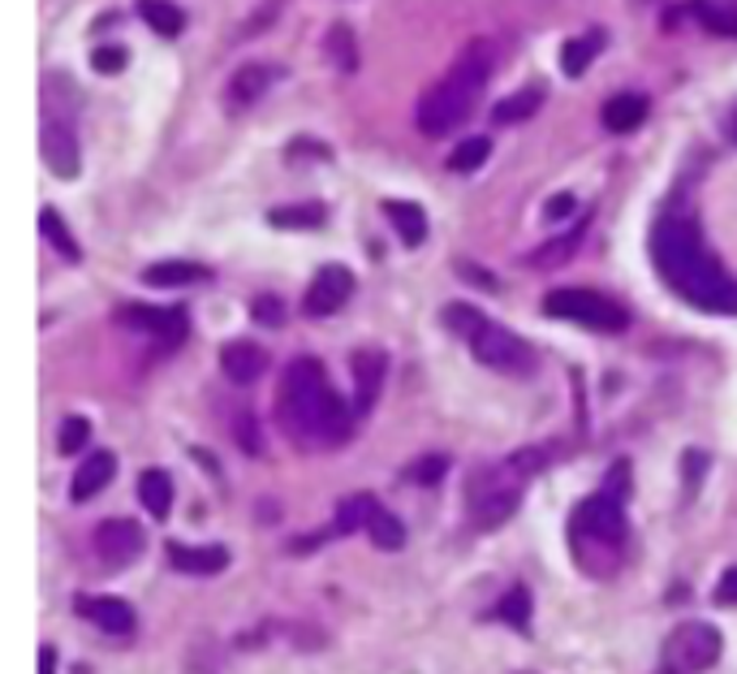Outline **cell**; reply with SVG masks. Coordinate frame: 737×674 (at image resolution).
Listing matches in <instances>:
<instances>
[{
    "mask_svg": "<svg viewBox=\"0 0 737 674\" xmlns=\"http://www.w3.org/2000/svg\"><path fill=\"white\" fill-rule=\"evenodd\" d=\"M651 256H655L660 277L673 286V295H682L694 308L716 311V315H737V281L703 247L694 221L664 216L651 234Z\"/></svg>",
    "mask_w": 737,
    "mask_h": 674,
    "instance_id": "cell-1",
    "label": "cell"
},
{
    "mask_svg": "<svg viewBox=\"0 0 737 674\" xmlns=\"http://www.w3.org/2000/svg\"><path fill=\"white\" fill-rule=\"evenodd\" d=\"M281 424L294 441H345L354 432V415L358 407H345L342 398L333 394L328 385V372L324 363L311 360V355H297L290 367H285V381H281Z\"/></svg>",
    "mask_w": 737,
    "mask_h": 674,
    "instance_id": "cell-2",
    "label": "cell"
},
{
    "mask_svg": "<svg viewBox=\"0 0 737 674\" xmlns=\"http://www.w3.org/2000/svg\"><path fill=\"white\" fill-rule=\"evenodd\" d=\"M488 78H491V44L488 40H470L466 52L453 61V69L444 74L441 83H432V87L423 92V100L414 108L419 130L432 135V139L457 130V126L470 117L475 100L484 96Z\"/></svg>",
    "mask_w": 737,
    "mask_h": 674,
    "instance_id": "cell-3",
    "label": "cell"
},
{
    "mask_svg": "<svg viewBox=\"0 0 737 674\" xmlns=\"http://www.w3.org/2000/svg\"><path fill=\"white\" fill-rule=\"evenodd\" d=\"M543 311L556 315V320H574V324H587L595 333H621L630 324V315L621 303L595 295V290H583V286H565V290H552L543 299Z\"/></svg>",
    "mask_w": 737,
    "mask_h": 674,
    "instance_id": "cell-4",
    "label": "cell"
},
{
    "mask_svg": "<svg viewBox=\"0 0 737 674\" xmlns=\"http://www.w3.org/2000/svg\"><path fill=\"white\" fill-rule=\"evenodd\" d=\"M720 631L712 622H682L664 640V674H703L720 662Z\"/></svg>",
    "mask_w": 737,
    "mask_h": 674,
    "instance_id": "cell-5",
    "label": "cell"
},
{
    "mask_svg": "<svg viewBox=\"0 0 737 674\" xmlns=\"http://www.w3.org/2000/svg\"><path fill=\"white\" fill-rule=\"evenodd\" d=\"M470 355L491 367V372H509V376H527V372H535V351H531V342H522L518 333H509V329H500V324H491L484 320L470 338Z\"/></svg>",
    "mask_w": 737,
    "mask_h": 674,
    "instance_id": "cell-6",
    "label": "cell"
},
{
    "mask_svg": "<svg viewBox=\"0 0 737 674\" xmlns=\"http://www.w3.org/2000/svg\"><path fill=\"white\" fill-rule=\"evenodd\" d=\"M574 532H587V541H599L608 549H617L626 541V511L613 493H599V498H587L578 511H574Z\"/></svg>",
    "mask_w": 737,
    "mask_h": 674,
    "instance_id": "cell-7",
    "label": "cell"
},
{
    "mask_svg": "<svg viewBox=\"0 0 737 674\" xmlns=\"http://www.w3.org/2000/svg\"><path fill=\"white\" fill-rule=\"evenodd\" d=\"M354 295V272L345 264H324L302 299V311L306 315H333L337 308H345V299Z\"/></svg>",
    "mask_w": 737,
    "mask_h": 674,
    "instance_id": "cell-8",
    "label": "cell"
},
{
    "mask_svg": "<svg viewBox=\"0 0 737 674\" xmlns=\"http://www.w3.org/2000/svg\"><path fill=\"white\" fill-rule=\"evenodd\" d=\"M96 549L108 567H126L143 554V527L134 518H104L96 527Z\"/></svg>",
    "mask_w": 737,
    "mask_h": 674,
    "instance_id": "cell-9",
    "label": "cell"
},
{
    "mask_svg": "<svg viewBox=\"0 0 737 674\" xmlns=\"http://www.w3.org/2000/svg\"><path fill=\"white\" fill-rule=\"evenodd\" d=\"M121 315V324H130V329H143V333H155L160 342H182L186 338V329H191V320H186V311L182 308H148V303H126V308L117 311Z\"/></svg>",
    "mask_w": 737,
    "mask_h": 674,
    "instance_id": "cell-10",
    "label": "cell"
},
{
    "mask_svg": "<svg viewBox=\"0 0 737 674\" xmlns=\"http://www.w3.org/2000/svg\"><path fill=\"white\" fill-rule=\"evenodd\" d=\"M169 567L182 570V575H220L229 567V549L225 545H182V541H169Z\"/></svg>",
    "mask_w": 737,
    "mask_h": 674,
    "instance_id": "cell-11",
    "label": "cell"
},
{
    "mask_svg": "<svg viewBox=\"0 0 737 674\" xmlns=\"http://www.w3.org/2000/svg\"><path fill=\"white\" fill-rule=\"evenodd\" d=\"M78 614L99 631H108V635H130L134 622H139L121 597H78Z\"/></svg>",
    "mask_w": 737,
    "mask_h": 674,
    "instance_id": "cell-12",
    "label": "cell"
},
{
    "mask_svg": "<svg viewBox=\"0 0 737 674\" xmlns=\"http://www.w3.org/2000/svg\"><path fill=\"white\" fill-rule=\"evenodd\" d=\"M44 164L56 178H78L83 160H78V139H74L69 126H61V121L44 126Z\"/></svg>",
    "mask_w": 737,
    "mask_h": 674,
    "instance_id": "cell-13",
    "label": "cell"
},
{
    "mask_svg": "<svg viewBox=\"0 0 737 674\" xmlns=\"http://www.w3.org/2000/svg\"><path fill=\"white\" fill-rule=\"evenodd\" d=\"M272 83H277V69H272V65H263V61H250V65H242V69L229 78L225 104H229L234 113H238V108H250V104L259 100Z\"/></svg>",
    "mask_w": 737,
    "mask_h": 674,
    "instance_id": "cell-14",
    "label": "cell"
},
{
    "mask_svg": "<svg viewBox=\"0 0 737 674\" xmlns=\"http://www.w3.org/2000/svg\"><path fill=\"white\" fill-rule=\"evenodd\" d=\"M220 367H225L229 381L250 385V381H259L268 372V351L254 346V342H225L220 346Z\"/></svg>",
    "mask_w": 737,
    "mask_h": 674,
    "instance_id": "cell-15",
    "label": "cell"
},
{
    "mask_svg": "<svg viewBox=\"0 0 737 674\" xmlns=\"http://www.w3.org/2000/svg\"><path fill=\"white\" fill-rule=\"evenodd\" d=\"M380 381H384V355L380 351H358L354 355V407L358 415L371 411V403L380 398Z\"/></svg>",
    "mask_w": 737,
    "mask_h": 674,
    "instance_id": "cell-16",
    "label": "cell"
},
{
    "mask_svg": "<svg viewBox=\"0 0 737 674\" xmlns=\"http://www.w3.org/2000/svg\"><path fill=\"white\" fill-rule=\"evenodd\" d=\"M117 475V459L108 454V450H96L87 463L78 467V475H74V484H69V493H74V502H91L96 493L108 489V480Z\"/></svg>",
    "mask_w": 737,
    "mask_h": 674,
    "instance_id": "cell-17",
    "label": "cell"
},
{
    "mask_svg": "<svg viewBox=\"0 0 737 674\" xmlns=\"http://www.w3.org/2000/svg\"><path fill=\"white\" fill-rule=\"evenodd\" d=\"M647 113H651L647 96L621 92V96H613V100L604 104V126H608L613 135H630V130H639L642 121H647Z\"/></svg>",
    "mask_w": 737,
    "mask_h": 674,
    "instance_id": "cell-18",
    "label": "cell"
},
{
    "mask_svg": "<svg viewBox=\"0 0 737 674\" xmlns=\"http://www.w3.org/2000/svg\"><path fill=\"white\" fill-rule=\"evenodd\" d=\"M384 216L393 221V229L401 234L405 247H419L427 238V212L419 204H405V200H384Z\"/></svg>",
    "mask_w": 737,
    "mask_h": 674,
    "instance_id": "cell-19",
    "label": "cell"
},
{
    "mask_svg": "<svg viewBox=\"0 0 737 674\" xmlns=\"http://www.w3.org/2000/svg\"><path fill=\"white\" fill-rule=\"evenodd\" d=\"M139 502L148 506L151 518H169V511H173V480H169V471L148 467L139 475Z\"/></svg>",
    "mask_w": 737,
    "mask_h": 674,
    "instance_id": "cell-20",
    "label": "cell"
},
{
    "mask_svg": "<svg viewBox=\"0 0 737 674\" xmlns=\"http://www.w3.org/2000/svg\"><path fill=\"white\" fill-rule=\"evenodd\" d=\"M212 272L203 268V264H191V259H164V264H151L148 272H143V281L148 286H195V281H207Z\"/></svg>",
    "mask_w": 737,
    "mask_h": 674,
    "instance_id": "cell-21",
    "label": "cell"
},
{
    "mask_svg": "<svg viewBox=\"0 0 737 674\" xmlns=\"http://www.w3.org/2000/svg\"><path fill=\"white\" fill-rule=\"evenodd\" d=\"M139 18L148 22L155 35H164V40L182 35V26H186V13L173 0H139Z\"/></svg>",
    "mask_w": 737,
    "mask_h": 674,
    "instance_id": "cell-22",
    "label": "cell"
},
{
    "mask_svg": "<svg viewBox=\"0 0 737 674\" xmlns=\"http://www.w3.org/2000/svg\"><path fill=\"white\" fill-rule=\"evenodd\" d=\"M367 536H371L376 549H384V554L405 549V527H401V518H397L393 511H384V506H376V515L367 523Z\"/></svg>",
    "mask_w": 737,
    "mask_h": 674,
    "instance_id": "cell-23",
    "label": "cell"
},
{
    "mask_svg": "<svg viewBox=\"0 0 737 674\" xmlns=\"http://www.w3.org/2000/svg\"><path fill=\"white\" fill-rule=\"evenodd\" d=\"M496 619L505 622V627H513V631H531V592L522 588V584H513L505 597H500V606H496Z\"/></svg>",
    "mask_w": 737,
    "mask_h": 674,
    "instance_id": "cell-24",
    "label": "cell"
},
{
    "mask_svg": "<svg viewBox=\"0 0 737 674\" xmlns=\"http://www.w3.org/2000/svg\"><path fill=\"white\" fill-rule=\"evenodd\" d=\"M518 502H522V493L518 489H488V498L484 502H475V515H479V527H500L505 518L518 511Z\"/></svg>",
    "mask_w": 737,
    "mask_h": 674,
    "instance_id": "cell-25",
    "label": "cell"
},
{
    "mask_svg": "<svg viewBox=\"0 0 737 674\" xmlns=\"http://www.w3.org/2000/svg\"><path fill=\"white\" fill-rule=\"evenodd\" d=\"M268 225L277 229H319L324 225V204H294V207H272Z\"/></svg>",
    "mask_w": 737,
    "mask_h": 674,
    "instance_id": "cell-26",
    "label": "cell"
},
{
    "mask_svg": "<svg viewBox=\"0 0 737 674\" xmlns=\"http://www.w3.org/2000/svg\"><path fill=\"white\" fill-rule=\"evenodd\" d=\"M599 40H604V31H595V35H578V40H570L565 52H561V69L570 74V78H578V74H587V65L595 61V52H599Z\"/></svg>",
    "mask_w": 737,
    "mask_h": 674,
    "instance_id": "cell-27",
    "label": "cell"
},
{
    "mask_svg": "<svg viewBox=\"0 0 737 674\" xmlns=\"http://www.w3.org/2000/svg\"><path fill=\"white\" fill-rule=\"evenodd\" d=\"M694 13H698V22H703L712 35H729V40H737V9L734 4L698 0V4H694Z\"/></svg>",
    "mask_w": 737,
    "mask_h": 674,
    "instance_id": "cell-28",
    "label": "cell"
},
{
    "mask_svg": "<svg viewBox=\"0 0 737 674\" xmlns=\"http://www.w3.org/2000/svg\"><path fill=\"white\" fill-rule=\"evenodd\" d=\"M376 515V498H367V493H354V498H345L342 506H337V532L349 536V532H358V527H367Z\"/></svg>",
    "mask_w": 737,
    "mask_h": 674,
    "instance_id": "cell-29",
    "label": "cell"
},
{
    "mask_svg": "<svg viewBox=\"0 0 737 674\" xmlns=\"http://www.w3.org/2000/svg\"><path fill=\"white\" fill-rule=\"evenodd\" d=\"M583 234H587V221H583L578 229H570L565 238H556V243H543L540 252L531 256V264H535V268H556V264H565V259H570V256H574V252H578Z\"/></svg>",
    "mask_w": 737,
    "mask_h": 674,
    "instance_id": "cell-30",
    "label": "cell"
},
{
    "mask_svg": "<svg viewBox=\"0 0 737 674\" xmlns=\"http://www.w3.org/2000/svg\"><path fill=\"white\" fill-rule=\"evenodd\" d=\"M488 156H491V143L484 135H475V139H466V143H457V148L448 152V169H453V173H475V169H484Z\"/></svg>",
    "mask_w": 737,
    "mask_h": 674,
    "instance_id": "cell-31",
    "label": "cell"
},
{
    "mask_svg": "<svg viewBox=\"0 0 737 674\" xmlns=\"http://www.w3.org/2000/svg\"><path fill=\"white\" fill-rule=\"evenodd\" d=\"M328 56H333V65L342 69V74H354L358 69V49H354V31L345 26V22H337L333 31H328Z\"/></svg>",
    "mask_w": 737,
    "mask_h": 674,
    "instance_id": "cell-32",
    "label": "cell"
},
{
    "mask_svg": "<svg viewBox=\"0 0 737 674\" xmlns=\"http://www.w3.org/2000/svg\"><path fill=\"white\" fill-rule=\"evenodd\" d=\"M540 104H543L540 87H527V92H518V96H509V100L496 104V121H500V126H509V121H527Z\"/></svg>",
    "mask_w": 737,
    "mask_h": 674,
    "instance_id": "cell-33",
    "label": "cell"
},
{
    "mask_svg": "<svg viewBox=\"0 0 737 674\" xmlns=\"http://www.w3.org/2000/svg\"><path fill=\"white\" fill-rule=\"evenodd\" d=\"M40 229H44V238H48L52 247H56L65 259L83 256V252H78V243H74V234H69V229H65V221L56 216V207H44V212H40Z\"/></svg>",
    "mask_w": 737,
    "mask_h": 674,
    "instance_id": "cell-34",
    "label": "cell"
},
{
    "mask_svg": "<svg viewBox=\"0 0 737 674\" xmlns=\"http://www.w3.org/2000/svg\"><path fill=\"white\" fill-rule=\"evenodd\" d=\"M87 441H91V424H87L83 415L65 419V424H61V432H56V450H61V454H78Z\"/></svg>",
    "mask_w": 737,
    "mask_h": 674,
    "instance_id": "cell-35",
    "label": "cell"
},
{
    "mask_svg": "<svg viewBox=\"0 0 737 674\" xmlns=\"http://www.w3.org/2000/svg\"><path fill=\"white\" fill-rule=\"evenodd\" d=\"M444 475H448V459L444 454H427V459H414V463L405 467V480H414V484H441Z\"/></svg>",
    "mask_w": 737,
    "mask_h": 674,
    "instance_id": "cell-36",
    "label": "cell"
},
{
    "mask_svg": "<svg viewBox=\"0 0 737 674\" xmlns=\"http://www.w3.org/2000/svg\"><path fill=\"white\" fill-rule=\"evenodd\" d=\"M444 324H448V329H457L462 338H470V333L484 324V315L470 308V303H448V308H444Z\"/></svg>",
    "mask_w": 737,
    "mask_h": 674,
    "instance_id": "cell-37",
    "label": "cell"
},
{
    "mask_svg": "<svg viewBox=\"0 0 737 674\" xmlns=\"http://www.w3.org/2000/svg\"><path fill=\"white\" fill-rule=\"evenodd\" d=\"M91 69H96V74H121V69H126V49H117V44L96 49L91 52Z\"/></svg>",
    "mask_w": 737,
    "mask_h": 674,
    "instance_id": "cell-38",
    "label": "cell"
},
{
    "mask_svg": "<svg viewBox=\"0 0 737 674\" xmlns=\"http://www.w3.org/2000/svg\"><path fill=\"white\" fill-rule=\"evenodd\" d=\"M234 432H238V441H242L246 454H263V441H259V428H254V415H250V411L238 415Z\"/></svg>",
    "mask_w": 737,
    "mask_h": 674,
    "instance_id": "cell-39",
    "label": "cell"
},
{
    "mask_svg": "<svg viewBox=\"0 0 737 674\" xmlns=\"http://www.w3.org/2000/svg\"><path fill=\"white\" fill-rule=\"evenodd\" d=\"M254 320L268 324V329H272V324H285V303L272 299V295H259V299H254Z\"/></svg>",
    "mask_w": 737,
    "mask_h": 674,
    "instance_id": "cell-40",
    "label": "cell"
},
{
    "mask_svg": "<svg viewBox=\"0 0 737 674\" xmlns=\"http://www.w3.org/2000/svg\"><path fill=\"white\" fill-rule=\"evenodd\" d=\"M543 463H548V450H540V446H531V450H518V454L509 459V467H513L518 475H535Z\"/></svg>",
    "mask_w": 737,
    "mask_h": 674,
    "instance_id": "cell-41",
    "label": "cell"
},
{
    "mask_svg": "<svg viewBox=\"0 0 737 674\" xmlns=\"http://www.w3.org/2000/svg\"><path fill=\"white\" fill-rule=\"evenodd\" d=\"M716 606H737V567H729L716 584Z\"/></svg>",
    "mask_w": 737,
    "mask_h": 674,
    "instance_id": "cell-42",
    "label": "cell"
},
{
    "mask_svg": "<svg viewBox=\"0 0 737 674\" xmlns=\"http://www.w3.org/2000/svg\"><path fill=\"white\" fill-rule=\"evenodd\" d=\"M682 467H686V489L694 493V489H698V475H703V467H707V459L694 450V454H686V463Z\"/></svg>",
    "mask_w": 737,
    "mask_h": 674,
    "instance_id": "cell-43",
    "label": "cell"
},
{
    "mask_svg": "<svg viewBox=\"0 0 737 674\" xmlns=\"http://www.w3.org/2000/svg\"><path fill=\"white\" fill-rule=\"evenodd\" d=\"M574 212V195H552L548 200V221H561V216H570Z\"/></svg>",
    "mask_w": 737,
    "mask_h": 674,
    "instance_id": "cell-44",
    "label": "cell"
},
{
    "mask_svg": "<svg viewBox=\"0 0 737 674\" xmlns=\"http://www.w3.org/2000/svg\"><path fill=\"white\" fill-rule=\"evenodd\" d=\"M462 272H466L475 286H488V290H496V277H491V272H484V268H475V264H462Z\"/></svg>",
    "mask_w": 737,
    "mask_h": 674,
    "instance_id": "cell-45",
    "label": "cell"
},
{
    "mask_svg": "<svg viewBox=\"0 0 737 674\" xmlns=\"http://www.w3.org/2000/svg\"><path fill=\"white\" fill-rule=\"evenodd\" d=\"M40 674H56V649L52 644L40 649Z\"/></svg>",
    "mask_w": 737,
    "mask_h": 674,
    "instance_id": "cell-46",
    "label": "cell"
},
{
    "mask_svg": "<svg viewBox=\"0 0 737 674\" xmlns=\"http://www.w3.org/2000/svg\"><path fill=\"white\" fill-rule=\"evenodd\" d=\"M734 135H737V117H734Z\"/></svg>",
    "mask_w": 737,
    "mask_h": 674,
    "instance_id": "cell-47",
    "label": "cell"
},
{
    "mask_svg": "<svg viewBox=\"0 0 737 674\" xmlns=\"http://www.w3.org/2000/svg\"><path fill=\"white\" fill-rule=\"evenodd\" d=\"M660 674H664V671H660Z\"/></svg>",
    "mask_w": 737,
    "mask_h": 674,
    "instance_id": "cell-48",
    "label": "cell"
}]
</instances>
